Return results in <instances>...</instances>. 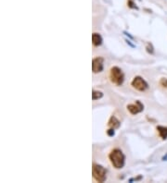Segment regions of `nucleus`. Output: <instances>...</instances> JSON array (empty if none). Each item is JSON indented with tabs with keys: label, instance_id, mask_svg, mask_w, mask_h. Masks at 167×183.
<instances>
[{
	"label": "nucleus",
	"instance_id": "obj_1",
	"mask_svg": "<svg viewBox=\"0 0 167 183\" xmlns=\"http://www.w3.org/2000/svg\"><path fill=\"white\" fill-rule=\"evenodd\" d=\"M109 159L112 166L116 169L123 168L125 164V156L124 155V152L122 150H120L118 148H115L111 151L109 155Z\"/></svg>",
	"mask_w": 167,
	"mask_h": 183
},
{
	"label": "nucleus",
	"instance_id": "obj_2",
	"mask_svg": "<svg viewBox=\"0 0 167 183\" xmlns=\"http://www.w3.org/2000/svg\"><path fill=\"white\" fill-rule=\"evenodd\" d=\"M109 77L111 83L117 86H121L125 81V74L119 67H112L111 68Z\"/></svg>",
	"mask_w": 167,
	"mask_h": 183
},
{
	"label": "nucleus",
	"instance_id": "obj_3",
	"mask_svg": "<svg viewBox=\"0 0 167 183\" xmlns=\"http://www.w3.org/2000/svg\"><path fill=\"white\" fill-rule=\"evenodd\" d=\"M92 175L94 179L97 182H104L107 179V170L105 169V167L98 164H93Z\"/></svg>",
	"mask_w": 167,
	"mask_h": 183
},
{
	"label": "nucleus",
	"instance_id": "obj_4",
	"mask_svg": "<svg viewBox=\"0 0 167 183\" xmlns=\"http://www.w3.org/2000/svg\"><path fill=\"white\" fill-rule=\"evenodd\" d=\"M131 86L136 91H139V92H145L146 90L149 89L148 82L142 77H140V76H136L133 79V81H131Z\"/></svg>",
	"mask_w": 167,
	"mask_h": 183
},
{
	"label": "nucleus",
	"instance_id": "obj_5",
	"mask_svg": "<svg viewBox=\"0 0 167 183\" xmlns=\"http://www.w3.org/2000/svg\"><path fill=\"white\" fill-rule=\"evenodd\" d=\"M104 59L101 57H97L92 60V70L94 73H100L103 70Z\"/></svg>",
	"mask_w": 167,
	"mask_h": 183
},
{
	"label": "nucleus",
	"instance_id": "obj_6",
	"mask_svg": "<svg viewBox=\"0 0 167 183\" xmlns=\"http://www.w3.org/2000/svg\"><path fill=\"white\" fill-rule=\"evenodd\" d=\"M126 108L132 115H136V114H138L144 110V105L140 101H136V103L134 104L127 105Z\"/></svg>",
	"mask_w": 167,
	"mask_h": 183
},
{
	"label": "nucleus",
	"instance_id": "obj_7",
	"mask_svg": "<svg viewBox=\"0 0 167 183\" xmlns=\"http://www.w3.org/2000/svg\"><path fill=\"white\" fill-rule=\"evenodd\" d=\"M102 42H103V39L100 33H94L92 34V44L95 46H100V45L102 44Z\"/></svg>",
	"mask_w": 167,
	"mask_h": 183
},
{
	"label": "nucleus",
	"instance_id": "obj_8",
	"mask_svg": "<svg viewBox=\"0 0 167 183\" xmlns=\"http://www.w3.org/2000/svg\"><path fill=\"white\" fill-rule=\"evenodd\" d=\"M120 125H121V122L118 120V118L116 117H114V116L111 117V118L108 122V126L110 128L115 129H118L120 127Z\"/></svg>",
	"mask_w": 167,
	"mask_h": 183
},
{
	"label": "nucleus",
	"instance_id": "obj_9",
	"mask_svg": "<svg viewBox=\"0 0 167 183\" xmlns=\"http://www.w3.org/2000/svg\"><path fill=\"white\" fill-rule=\"evenodd\" d=\"M157 131L160 135V137L163 140H166L167 139V127H163V126H158L157 127Z\"/></svg>",
	"mask_w": 167,
	"mask_h": 183
},
{
	"label": "nucleus",
	"instance_id": "obj_10",
	"mask_svg": "<svg viewBox=\"0 0 167 183\" xmlns=\"http://www.w3.org/2000/svg\"><path fill=\"white\" fill-rule=\"evenodd\" d=\"M103 97V93L100 91H93L92 92V99L95 100H98V99H101Z\"/></svg>",
	"mask_w": 167,
	"mask_h": 183
},
{
	"label": "nucleus",
	"instance_id": "obj_11",
	"mask_svg": "<svg viewBox=\"0 0 167 183\" xmlns=\"http://www.w3.org/2000/svg\"><path fill=\"white\" fill-rule=\"evenodd\" d=\"M146 49H147V52L149 53V54H153V53H154L153 46H152V44H151L150 43H148Z\"/></svg>",
	"mask_w": 167,
	"mask_h": 183
},
{
	"label": "nucleus",
	"instance_id": "obj_12",
	"mask_svg": "<svg viewBox=\"0 0 167 183\" xmlns=\"http://www.w3.org/2000/svg\"><path fill=\"white\" fill-rule=\"evenodd\" d=\"M160 85L165 89H167V78H162L160 80Z\"/></svg>",
	"mask_w": 167,
	"mask_h": 183
},
{
	"label": "nucleus",
	"instance_id": "obj_13",
	"mask_svg": "<svg viewBox=\"0 0 167 183\" xmlns=\"http://www.w3.org/2000/svg\"><path fill=\"white\" fill-rule=\"evenodd\" d=\"M107 134L110 136V137H112V136H114L115 134V131H114V129H109L108 131H107Z\"/></svg>",
	"mask_w": 167,
	"mask_h": 183
},
{
	"label": "nucleus",
	"instance_id": "obj_14",
	"mask_svg": "<svg viewBox=\"0 0 167 183\" xmlns=\"http://www.w3.org/2000/svg\"><path fill=\"white\" fill-rule=\"evenodd\" d=\"M135 5L132 1H128V7H131V9H138V7H136V6H133Z\"/></svg>",
	"mask_w": 167,
	"mask_h": 183
},
{
	"label": "nucleus",
	"instance_id": "obj_15",
	"mask_svg": "<svg viewBox=\"0 0 167 183\" xmlns=\"http://www.w3.org/2000/svg\"><path fill=\"white\" fill-rule=\"evenodd\" d=\"M124 33H125V35H126L127 37H129V38H130L131 40H133V39H134V37H133V36H131V35H130V33H127V32H125H125H124Z\"/></svg>",
	"mask_w": 167,
	"mask_h": 183
},
{
	"label": "nucleus",
	"instance_id": "obj_16",
	"mask_svg": "<svg viewBox=\"0 0 167 183\" xmlns=\"http://www.w3.org/2000/svg\"><path fill=\"white\" fill-rule=\"evenodd\" d=\"M126 43L130 45L131 47H135V44H131V42H130V40H126Z\"/></svg>",
	"mask_w": 167,
	"mask_h": 183
},
{
	"label": "nucleus",
	"instance_id": "obj_17",
	"mask_svg": "<svg viewBox=\"0 0 167 183\" xmlns=\"http://www.w3.org/2000/svg\"><path fill=\"white\" fill-rule=\"evenodd\" d=\"M163 161H166V160H167V155L163 157Z\"/></svg>",
	"mask_w": 167,
	"mask_h": 183
}]
</instances>
